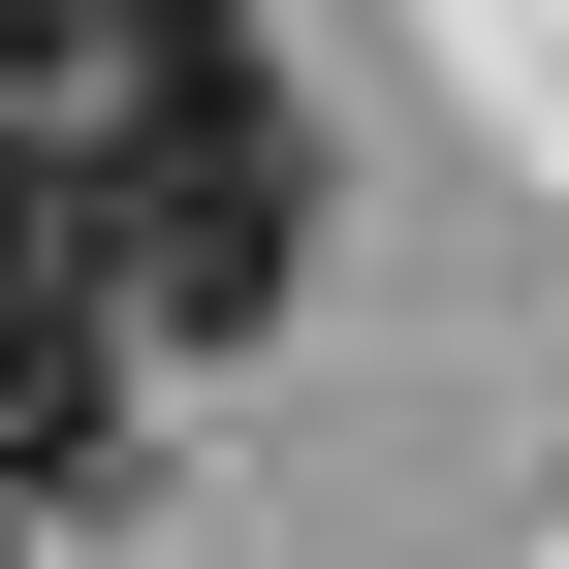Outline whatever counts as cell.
Returning a JSON list of instances; mask_svg holds the SVG:
<instances>
[{
  "instance_id": "1",
  "label": "cell",
  "mask_w": 569,
  "mask_h": 569,
  "mask_svg": "<svg viewBox=\"0 0 569 569\" xmlns=\"http://www.w3.org/2000/svg\"><path fill=\"white\" fill-rule=\"evenodd\" d=\"M284 253H317V127H284L253 32L127 63V159H96V284L127 317H284Z\"/></svg>"
},
{
  "instance_id": "2",
  "label": "cell",
  "mask_w": 569,
  "mask_h": 569,
  "mask_svg": "<svg viewBox=\"0 0 569 569\" xmlns=\"http://www.w3.org/2000/svg\"><path fill=\"white\" fill-rule=\"evenodd\" d=\"M127 475V284H96V190H0V507H96Z\"/></svg>"
},
{
  "instance_id": "3",
  "label": "cell",
  "mask_w": 569,
  "mask_h": 569,
  "mask_svg": "<svg viewBox=\"0 0 569 569\" xmlns=\"http://www.w3.org/2000/svg\"><path fill=\"white\" fill-rule=\"evenodd\" d=\"M190 32H222V0H0V63H32V96H63V63H190Z\"/></svg>"
}]
</instances>
